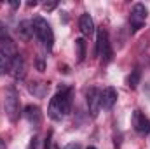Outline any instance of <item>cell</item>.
I'll list each match as a JSON object with an SVG mask.
<instances>
[{
    "label": "cell",
    "instance_id": "1",
    "mask_svg": "<svg viewBox=\"0 0 150 149\" xmlns=\"http://www.w3.org/2000/svg\"><path fill=\"white\" fill-rule=\"evenodd\" d=\"M33 32H35V35L38 37V40L44 44V47L45 49H51L52 47V44H54V34H52V28H51V25L44 19V18H33Z\"/></svg>",
    "mask_w": 150,
    "mask_h": 149
},
{
    "label": "cell",
    "instance_id": "2",
    "mask_svg": "<svg viewBox=\"0 0 150 149\" xmlns=\"http://www.w3.org/2000/svg\"><path fill=\"white\" fill-rule=\"evenodd\" d=\"M4 107H5L7 117H9L12 123H16V121L19 119V100H18V95H16V90H14V88H9V90H7Z\"/></svg>",
    "mask_w": 150,
    "mask_h": 149
},
{
    "label": "cell",
    "instance_id": "3",
    "mask_svg": "<svg viewBox=\"0 0 150 149\" xmlns=\"http://www.w3.org/2000/svg\"><path fill=\"white\" fill-rule=\"evenodd\" d=\"M96 54L101 56L103 63H108L112 60V47L108 42V34L105 28L98 30V39H96Z\"/></svg>",
    "mask_w": 150,
    "mask_h": 149
},
{
    "label": "cell",
    "instance_id": "4",
    "mask_svg": "<svg viewBox=\"0 0 150 149\" xmlns=\"http://www.w3.org/2000/svg\"><path fill=\"white\" fill-rule=\"evenodd\" d=\"M147 18H149V11H147V7H145L143 4H134L133 9H131V14H129V25H131L133 32L140 30V28L145 25Z\"/></svg>",
    "mask_w": 150,
    "mask_h": 149
},
{
    "label": "cell",
    "instance_id": "5",
    "mask_svg": "<svg viewBox=\"0 0 150 149\" xmlns=\"http://www.w3.org/2000/svg\"><path fill=\"white\" fill-rule=\"evenodd\" d=\"M9 72L14 79H23L26 75V63H25V58L18 53V56H14L11 62H9Z\"/></svg>",
    "mask_w": 150,
    "mask_h": 149
},
{
    "label": "cell",
    "instance_id": "6",
    "mask_svg": "<svg viewBox=\"0 0 150 149\" xmlns=\"http://www.w3.org/2000/svg\"><path fill=\"white\" fill-rule=\"evenodd\" d=\"M87 107L93 117H96L101 109V91L98 88H91L87 91Z\"/></svg>",
    "mask_w": 150,
    "mask_h": 149
},
{
    "label": "cell",
    "instance_id": "7",
    "mask_svg": "<svg viewBox=\"0 0 150 149\" xmlns=\"http://www.w3.org/2000/svg\"><path fill=\"white\" fill-rule=\"evenodd\" d=\"M131 123H133V128H134L138 133H142V135L150 133V121L145 117V114H143L142 111H134L133 112Z\"/></svg>",
    "mask_w": 150,
    "mask_h": 149
},
{
    "label": "cell",
    "instance_id": "8",
    "mask_svg": "<svg viewBox=\"0 0 150 149\" xmlns=\"http://www.w3.org/2000/svg\"><path fill=\"white\" fill-rule=\"evenodd\" d=\"M47 116L52 119V121H61L63 119V109H61V97L59 93H56L51 102H49V107H47Z\"/></svg>",
    "mask_w": 150,
    "mask_h": 149
},
{
    "label": "cell",
    "instance_id": "9",
    "mask_svg": "<svg viewBox=\"0 0 150 149\" xmlns=\"http://www.w3.org/2000/svg\"><path fill=\"white\" fill-rule=\"evenodd\" d=\"M0 54L11 62L14 56H18V47H16V42L12 39L5 37V39H0Z\"/></svg>",
    "mask_w": 150,
    "mask_h": 149
},
{
    "label": "cell",
    "instance_id": "10",
    "mask_svg": "<svg viewBox=\"0 0 150 149\" xmlns=\"http://www.w3.org/2000/svg\"><path fill=\"white\" fill-rule=\"evenodd\" d=\"M23 114H25L26 121H28L32 126H35V128H37V126L42 125V111H40V107H38V105H32V104H30V105H26Z\"/></svg>",
    "mask_w": 150,
    "mask_h": 149
},
{
    "label": "cell",
    "instance_id": "11",
    "mask_svg": "<svg viewBox=\"0 0 150 149\" xmlns=\"http://www.w3.org/2000/svg\"><path fill=\"white\" fill-rule=\"evenodd\" d=\"M115 102H117V90L112 88V86L105 88L101 91V107L107 109V111H110L113 105H115Z\"/></svg>",
    "mask_w": 150,
    "mask_h": 149
},
{
    "label": "cell",
    "instance_id": "12",
    "mask_svg": "<svg viewBox=\"0 0 150 149\" xmlns=\"http://www.w3.org/2000/svg\"><path fill=\"white\" fill-rule=\"evenodd\" d=\"M79 27H80V32H82L84 37H91V35L94 34V21H93V18H91L87 12H84V14L80 16Z\"/></svg>",
    "mask_w": 150,
    "mask_h": 149
},
{
    "label": "cell",
    "instance_id": "13",
    "mask_svg": "<svg viewBox=\"0 0 150 149\" xmlns=\"http://www.w3.org/2000/svg\"><path fill=\"white\" fill-rule=\"evenodd\" d=\"M18 34H19V37L23 39V40H30V39L35 35V32H33V23H32L30 19L21 21V23L18 25Z\"/></svg>",
    "mask_w": 150,
    "mask_h": 149
},
{
    "label": "cell",
    "instance_id": "14",
    "mask_svg": "<svg viewBox=\"0 0 150 149\" xmlns=\"http://www.w3.org/2000/svg\"><path fill=\"white\" fill-rule=\"evenodd\" d=\"M75 49H77V60L79 62H84V58H86V39L84 37H79L75 40Z\"/></svg>",
    "mask_w": 150,
    "mask_h": 149
},
{
    "label": "cell",
    "instance_id": "15",
    "mask_svg": "<svg viewBox=\"0 0 150 149\" xmlns=\"http://www.w3.org/2000/svg\"><path fill=\"white\" fill-rule=\"evenodd\" d=\"M140 81H142V70L136 67L133 72H131V75L127 77V86L131 88V90H134V88H138V84H140Z\"/></svg>",
    "mask_w": 150,
    "mask_h": 149
},
{
    "label": "cell",
    "instance_id": "16",
    "mask_svg": "<svg viewBox=\"0 0 150 149\" xmlns=\"http://www.w3.org/2000/svg\"><path fill=\"white\" fill-rule=\"evenodd\" d=\"M47 88H49V86H47L45 82H35V84L32 82L28 90H30V93H33V95H37V97H44L45 91H47Z\"/></svg>",
    "mask_w": 150,
    "mask_h": 149
},
{
    "label": "cell",
    "instance_id": "17",
    "mask_svg": "<svg viewBox=\"0 0 150 149\" xmlns=\"http://www.w3.org/2000/svg\"><path fill=\"white\" fill-rule=\"evenodd\" d=\"M5 72H9V62L0 54V75H4Z\"/></svg>",
    "mask_w": 150,
    "mask_h": 149
},
{
    "label": "cell",
    "instance_id": "18",
    "mask_svg": "<svg viewBox=\"0 0 150 149\" xmlns=\"http://www.w3.org/2000/svg\"><path fill=\"white\" fill-rule=\"evenodd\" d=\"M56 5H58V2H45L44 4V9L45 11H52V9H56Z\"/></svg>",
    "mask_w": 150,
    "mask_h": 149
},
{
    "label": "cell",
    "instance_id": "19",
    "mask_svg": "<svg viewBox=\"0 0 150 149\" xmlns=\"http://www.w3.org/2000/svg\"><path fill=\"white\" fill-rule=\"evenodd\" d=\"M7 37V27L0 21V39H5Z\"/></svg>",
    "mask_w": 150,
    "mask_h": 149
},
{
    "label": "cell",
    "instance_id": "20",
    "mask_svg": "<svg viewBox=\"0 0 150 149\" xmlns=\"http://www.w3.org/2000/svg\"><path fill=\"white\" fill-rule=\"evenodd\" d=\"M63 149H82V146L79 142H70V144H67Z\"/></svg>",
    "mask_w": 150,
    "mask_h": 149
},
{
    "label": "cell",
    "instance_id": "21",
    "mask_svg": "<svg viewBox=\"0 0 150 149\" xmlns=\"http://www.w3.org/2000/svg\"><path fill=\"white\" fill-rule=\"evenodd\" d=\"M37 69L40 70V72H44V69H45V65H44V60H42L40 56L37 58Z\"/></svg>",
    "mask_w": 150,
    "mask_h": 149
},
{
    "label": "cell",
    "instance_id": "22",
    "mask_svg": "<svg viewBox=\"0 0 150 149\" xmlns=\"http://www.w3.org/2000/svg\"><path fill=\"white\" fill-rule=\"evenodd\" d=\"M11 7H12V9H18V7H19V2H11Z\"/></svg>",
    "mask_w": 150,
    "mask_h": 149
},
{
    "label": "cell",
    "instance_id": "23",
    "mask_svg": "<svg viewBox=\"0 0 150 149\" xmlns=\"http://www.w3.org/2000/svg\"><path fill=\"white\" fill-rule=\"evenodd\" d=\"M0 149H5V142L2 140V137H0Z\"/></svg>",
    "mask_w": 150,
    "mask_h": 149
},
{
    "label": "cell",
    "instance_id": "24",
    "mask_svg": "<svg viewBox=\"0 0 150 149\" xmlns=\"http://www.w3.org/2000/svg\"><path fill=\"white\" fill-rule=\"evenodd\" d=\"M35 5H37V2H35V0H33V2H28V7H35Z\"/></svg>",
    "mask_w": 150,
    "mask_h": 149
},
{
    "label": "cell",
    "instance_id": "25",
    "mask_svg": "<svg viewBox=\"0 0 150 149\" xmlns=\"http://www.w3.org/2000/svg\"><path fill=\"white\" fill-rule=\"evenodd\" d=\"M87 149H96V148H94V146H89V148H87Z\"/></svg>",
    "mask_w": 150,
    "mask_h": 149
}]
</instances>
